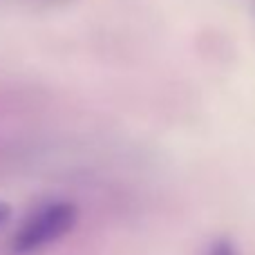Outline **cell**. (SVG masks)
<instances>
[{
    "mask_svg": "<svg viewBox=\"0 0 255 255\" xmlns=\"http://www.w3.org/2000/svg\"><path fill=\"white\" fill-rule=\"evenodd\" d=\"M76 224V206L72 202H47L25 217L11 240V249L20 255L36 253L65 238Z\"/></svg>",
    "mask_w": 255,
    "mask_h": 255,
    "instance_id": "obj_1",
    "label": "cell"
},
{
    "mask_svg": "<svg viewBox=\"0 0 255 255\" xmlns=\"http://www.w3.org/2000/svg\"><path fill=\"white\" fill-rule=\"evenodd\" d=\"M206 255H238V249L233 247V242L226 238H217L215 242H211Z\"/></svg>",
    "mask_w": 255,
    "mask_h": 255,
    "instance_id": "obj_2",
    "label": "cell"
},
{
    "mask_svg": "<svg viewBox=\"0 0 255 255\" xmlns=\"http://www.w3.org/2000/svg\"><path fill=\"white\" fill-rule=\"evenodd\" d=\"M7 217H9V206L4 202H0V226L7 222Z\"/></svg>",
    "mask_w": 255,
    "mask_h": 255,
    "instance_id": "obj_3",
    "label": "cell"
},
{
    "mask_svg": "<svg viewBox=\"0 0 255 255\" xmlns=\"http://www.w3.org/2000/svg\"><path fill=\"white\" fill-rule=\"evenodd\" d=\"M251 2H253V9H255V0H251Z\"/></svg>",
    "mask_w": 255,
    "mask_h": 255,
    "instance_id": "obj_4",
    "label": "cell"
}]
</instances>
